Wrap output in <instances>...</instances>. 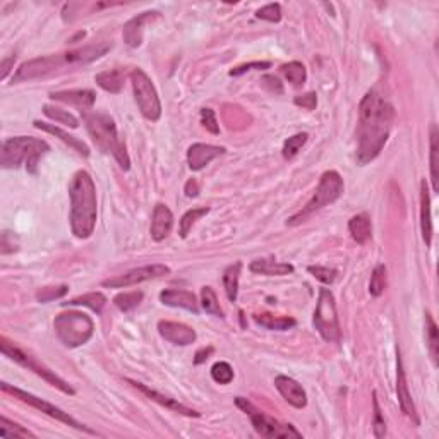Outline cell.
Returning a JSON list of instances; mask_svg holds the SVG:
<instances>
[{"mask_svg":"<svg viewBox=\"0 0 439 439\" xmlns=\"http://www.w3.org/2000/svg\"><path fill=\"white\" fill-rule=\"evenodd\" d=\"M201 123L206 130H209L211 134H220V126H218V120H216L215 112L211 108H201Z\"/></svg>","mask_w":439,"mask_h":439,"instance_id":"46","label":"cell"},{"mask_svg":"<svg viewBox=\"0 0 439 439\" xmlns=\"http://www.w3.org/2000/svg\"><path fill=\"white\" fill-rule=\"evenodd\" d=\"M33 123H34V127H36V129L45 130V132H48V134H54V136L58 137V139H60L62 143H65L69 147H72L74 151H78V153L81 154V156H84V158L89 156L88 144L82 143V141L78 139V137L71 136V134L65 132V130H62L60 127H55L54 123L41 122V120H34Z\"/></svg>","mask_w":439,"mask_h":439,"instance_id":"23","label":"cell"},{"mask_svg":"<svg viewBox=\"0 0 439 439\" xmlns=\"http://www.w3.org/2000/svg\"><path fill=\"white\" fill-rule=\"evenodd\" d=\"M348 230L352 239L357 244H367L372 237V223H370V216L367 213H360L350 218Z\"/></svg>","mask_w":439,"mask_h":439,"instance_id":"26","label":"cell"},{"mask_svg":"<svg viewBox=\"0 0 439 439\" xmlns=\"http://www.w3.org/2000/svg\"><path fill=\"white\" fill-rule=\"evenodd\" d=\"M105 304H106L105 295L99 294V292H89V294L79 295V297L72 298V300L64 302L62 305H84V307H89L91 311H95L96 314H99V312L103 311V307H105Z\"/></svg>","mask_w":439,"mask_h":439,"instance_id":"30","label":"cell"},{"mask_svg":"<svg viewBox=\"0 0 439 439\" xmlns=\"http://www.w3.org/2000/svg\"><path fill=\"white\" fill-rule=\"evenodd\" d=\"M69 287L67 285H60V287H43L41 290L36 292V300L41 304H47V302L55 300V298H60L67 294Z\"/></svg>","mask_w":439,"mask_h":439,"instance_id":"42","label":"cell"},{"mask_svg":"<svg viewBox=\"0 0 439 439\" xmlns=\"http://www.w3.org/2000/svg\"><path fill=\"white\" fill-rule=\"evenodd\" d=\"M225 151L226 150L223 146H213V144H204V143L192 144V146L187 150L189 168L194 171L202 170L206 165L211 163L215 158L222 156Z\"/></svg>","mask_w":439,"mask_h":439,"instance_id":"16","label":"cell"},{"mask_svg":"<svg viewBox=\"0 0 439 439\" xmlns=\"http://www.w3.org/2000/svg\"><path fill=\"white\" fill-rule=\"evenodd\" d=\"M95 82L105 91L119 95L126 82V71L123 69H112V71H103L95 75Z\"/></svg>","mask_w":439,"mask_h":439,"instance_id":"27","label":"cell"},{"mask_svg":"<svg viewBox=\"0 0 439 439\" xmlns=\"http://www.w3.org/2000/svg\"><path fill=\"white\" fill-rule=\"evenodd\" d=\"M158 331H160L161 338L180 346L191 345L198 338V335H195V331L191 326L177 321H160L158 322Z\"/></svg>","mask_w":439,"mask_h":439,"instance_id":"15","label":"cell"},{"mask_svg":"<svg viewBox=\"0 0 439 439\" xmlns=\"http://www.w3.org/2000/svg\"><path fill=\"white\" fill-rule=\"evenodd\" d=\"M235 403L244 414L249 415L254 431L257 434L264 436V438H302V432H298L294 425L285 424V422L276 420L274 417H270V415L261 412L257 407H254L247 398L237 396Z\"/></svg>","mask_w":439,"mask_h":439,"instance_id":"9","label":"cell"},{"mask_svg":"<svg viewBox=\"0 0 439 439\" xmlns=\"http://www.w3.org/2000/svg\"><path fill=\"white\" fill-rule=\"evenodd\" d=\"M281 72L287 78V81L292 82V86H295V88H300L305 82V79H307V71H305L304 64L297 60L281 65Z\"/></svg>","mask_w":439,"mask_h":439,"instance_id":"32","label":"cell"},{"mask_svg":"<svg viewBox=\"0 0 439 439\" xmlns=\"http://www.w3.org/2000/svg\"><path fill=\"white\" fill-rule=\"evenodd\" d=\"M43 113L48 117V119L55 120L58 123H64V126L72 127V129H78L79 127V120L75 119L72 113H69L67 110H62L57 108V106H50V105H45L43 106Z\"/></svg>","mask_w":439,"mask_h":439,"instance_id":"38","label":"cell"},{"mask_svg":"<svg viewBox=\"0 0 439 439\" xmlns=\"http://www.w3.org/2000/svg\"><path fill=\"white\" fill-rule=\"evenodd\" d=\"M171 226H174V215L168 209V206L158 202L153 209V218H151V239L154 242H161L170 235Z\"/></svg>","mask_w":439,"mask_h":439,"instance_id":"20","label":"cell"},{"mask_svg":"<svg viewBox=\"0 0 439 439\" xmlns=\"http://www.w3.org/2000/svg\"><path fill=\"white\" fill-rule=\"evenodd\" d=\"M314 326L324 342L328 343L340 342L342 331H340L335 297H333L329 288H321V290H319L318 304H316V311H314Z\"/></svg>","mask_w":439,"mask_h":439,"instance_id":"10","label":"cell"},{"mask_svg":"<svg viewBox=\"0 0 439 439\" xmlns=\"http://www.w3.org/2000/svg\"><path fill=\"white\" fill-rule=\"evenodd\" d=\"M270 67H271L270 62H249V64H242L239 65V67H233L228 74L233 75V78H237V75H242L249 71H264V69H270Z\"/></svg>","mask_w":439,"mask_h":439,"instance_id":"47","label":"cell"},{"mask_svg":"<svg viewBox=\"0 0 439 439\" xmlns=\"http://www.w3.org/2000/svg\"><path fill=\"white\" fill-rule=\"evenodd\" d=\"M307 271L316 278V280L322 281L324 285H331L333 281L336 280V274H338L336 270L328 266H309Z\"/></svg>","mask_w":439,"mask_h":439,"instance_id":"45","label":"cell"},{"mask_svg":"<svg viewBox=\"0 0 439 439\" xmlns=\"http://www.w3.org/2000/svg\"><path fill=\"white\" fill-rule=\"evenodd\" d=\"M345 191V184H343V178L338 171L328 170L321 175V180H319L318 189L314 191L312 198L309 199L307 204L300 209L298 213H295L294 216L287 220L288 226H297L300 223L307 222L316 211L322 209L324 206L333 204L336 199H340V195Z\"/></svg>","mask_w":439,"mask_h":439,"instance_id":"6","label":"cell"},{"mask_svg":"<svg viewBox=\"0 0 439 439\" xmlns=\"http://www.w3.org/2000/svg\"><path fill=\"white\" fill-rule=\"evenodd\" d=\"M388 287V274H386V266L384 264H377L374 268L372 274H370V281H369V294L372 297H379V295L384 294Z\"/></svg>","mask_w":439,"mask_h":439,"instance_id":"34","label":"cell"},{"mask_svg":"<svg viewBox=\"0 0 439 439\" xmlns=\"http://www.w3.org/2000/svg\"><path fill=\"white\" fill-rule=\"evenodd\" d=\"M274 388L280 391L281 396H283L292 407L304 408L305 405H307V394H305V390L302 388L300 383H297V381L292 379V377L280 374V376L274 377Z\"/></svg>","mask_w":439,"mask_h":439,"instance_id":"19","label":"cell"},{"mask_svg":"<svg viewBox=\"0 0 439 439\" xmlns=\"http://www.w3.org/2000/svg\"><path fill=\"white\" fill-rule=\"evenodd\" d=\"M211 377L218 384H230L233 381V369L228 362L220 360V362L213 364L211 367Z\"/></svg>","mask_w":439,"mask_h":439,"instance_id":"41","label":"cell"},{"mask_svg":"<svg viewBox=\"0 0 439 439\" xmlns=\"http://www.w3.org/2000/svg\"><path fill=\"white\" fill-rule=\"evenodd\" d=\"M143 292H123L113 298V304L122 312H130L143 302Z\"/></svg>","mask_w":439,"mask_h":439,"instance_id":"39","label":"cell"},{"mask_svg":"<svg viewBox=\"0 0 439 439\" xmlns=\"http://www.w3.org/2000/svg\"><path fill=\"white\" fill-rule=\"evenodd\" d=\"M372 405H374V422H372L374 436H376V438H384V436H386V422H384L383 412H381L379 408V401H377L376 391L372 393Z\"/></svg>","mask_w":439,"mask_h":439,"instance_id":"43","label":"cell"},{"mask_svg":"<svg viewBox=\"0 0 439 439\" xmlns=\"http://www.w3.org/2000/svg\"><path fill=\"white\" fill-rule=\"evenodd\" d=\"M0 346H2L3 355L9 357L10 360L17 362L19 366L26 367L27 370H33L36 376H40L41 379L47 381L48 384H51V386H55L57 390H60L62 393L69 394V396H74L75 394V390L67 383V381H64L60 376H57V374H55L54 370L50 369V367H47L45 364H41L40 360L34 359L33 355H29V353H26L24 350H21L17 345H14L12 342H9L5 336H2V338H0Z\"/></svg>","mask_w":439,"mask_h":439,"instance_id":"8","label":"cell"},{"mask_svg":"<svg viewBox=\"0 0 439 439\" xmlns=\"http://www.w3.org/2000/svg\"><path fill=\"white\" fill-rule=\"evenodd\" d=\"M160 17V12L156 10H146V12H141L139 16L132 17L130 21H127L123 24L122 29V36L123 41H126L127 47L130 48H137L141 43H143V31H144V24L150 23V21L156 19Z\"/></svg>","mask_w":439,"mask_h":439,"instance_id":"17","label":"cell"},{"mask_svg":"<svg viewBox=\"0 0 439 439\" xmlns=\"http://www.w3.org/2000/svg\"><path fill=\"white\" fill-rule=\"evenodd\" d=\"M86 129L91 136L93 143L106 154H112L122 170L130 168V158L127 154L126 144L119 137L115 122L110 115L102 112H84Z\"/></svg>","mask_w":439,"mask_h":439,"instance_id":"4","label":"cell"},{"mask_svg":"<svg viewBox=\"0 0 439 439\" xmlns=\"http://www.w3.org/2000/svg\"><path fill=\"white\" fill-rule=\"evenodd\" d=\"M257 19L268 21V23H280L281 21V5L280 3H268L256 10Z\"/></svg>","mask_w":439,"mask_h":439,"instance_id":"44","label":"cell"},{"mask_svg":"<svg viewBox=\"0 0 439 439\" xmlns=\"http://www.w3.org/2000/svg\"><path fill=\"white\" fill-rule=\"evenodd\" d=\"M47 151H50L47 141L33 136H16L3 141L0 151V165L2 168L26 167L29 174H36L38 161Z\"/></svg>","mask_w":439,"mask_h":439,"instance_id":"5","label":"cell"},{"mask_svg":"<svg viewBox=\"0 0 439 439\" xmlns=\"http://www.w3.org/2000/svg\"><path fill=\"white\" fill-rule=\"evenodd\" d=\"M209 213V208H192L189 209L187 213H185L184 216L180 218V223H178V235L182 237V239H185V237L189 235V232L192 230V226H194V223L198 222V220H201L202 216H206Z\"/></svg>","mask_w":439,"mask_h":439,"instance_id":"33","label":"cell"},{"mask_svg":"<svg viewBox=\"0 0 439 439\" xmlns=\"http://www.w3.org/2000/svg\"><path fill=\"white\" fill-rule=\"evenodd\" d=\"M249 270L257 274H266V276H285V274L294 273V266L290 263H280L276 259H256L250 263Z\"/></svg>","mask_w":439,"mask_h":439,"instance_id":"25","label":"cell"},{"mask_svg":"<svg viewBox=\"0 0 439 439\" xmlns=\"http://www.w3.org/2000/svg\"><path fill=\"white\" fill-rule=\"evenodd\" d=\"M396 396H398V403H400L401 412H403V414L407 415V417L410 418V420H414L415 425H418L417 412H415L414 400H412L410 390H408L407 376H405V370H403V364H401L400 352H398V359H396Z\"/></svg>","mask_w":439,"mask_h":439,"instance_id":"18","label":"cell"},{"mask_svg":"<svg viewBox=\"0 0 439 439\" xmlns=\"http://www.w3.org/2000/svg\"><path fill=\"white\" fill-rule=\"evenodd\" d=\"M240 270H242V263H233L223 271V287H225L226 297L230 302H235L237 295H239Z\"/></svg>","mask_w":439,"mask_h":439,"instance_id":"29","label":"cell"},{"mask_svg":"<svg viewBox=\"0 0 439 439\" xmlns=\"http://www.w3.org/2000/svg\"><path fill=\"white\" fill-rule=\"evenodd\" d=\"M438 127L436 123L431 126V182L432 191L439 192V160H438Z\"/></svg>","mask_w":439,"mask_h":439,"instance_id":"31","label":"cell"},{"mask_svg":"<svg viewBox=\"0 0 439 439\" xmlns=\"http://www.w3.org/2000/svg\"><path fill=\"white\" fill-rule=\"evenodd\" d=\"M199 194V182L195 178H189L185 184V195L187 198H198Z\"/></svg>","mask_w":439,"mask_h":439,"instance_id":"51","label":"cell"},{"mask_svg":"<svg viewBox=\"0 0 439 439\" xmlns=\"http://www.w3.org/2000/svg\"><path fill=\"white\" fill-rule=\"evenodd\" d=\"M393 106L374 89L366 93L359 105L357 126V163L367 165L379 156L393 126Z\"/></svg>","mask_w":439,"mask_h":439,"instance_id":"1","label":"cell"},{"mask_svg":"<svg viewBox=\"0 0 439 439\" xmlns=\"http://www.w3.org/2000/svg\"><path fill=\"white\" fill-rule=\"evenodd\" d=\"M130 82H132L134 98H136L141 113L151 122H156L161 117V103L151 79L143 69H134L130 72Z\"/></svg>","mask_w":439,"mask_h":439,"instance_id":"11","label":"cell"},{"mask_svg":"<svg viewBox=\"0 0 439 439\" xmlns=\"http://www.w3.org/2000/svg\"><path fill=\"white\" fill-rule=\"evenodd\" d=\"M170 273V268L165 266V264H147V266L136 268V270H130L127 273L119 274V276L108 278V280L103 281V287L106 288H126L130 285L143 283V281L153 280V278L165 276V274Z\"/></svg>","mask_w":439,"mask_h":439,"instance_id":"13","label":"cell"},{"mask_svg":"<svg viewBox=\"0 0 439 439\" xmlns=\"http://www.w3.org/2000/svg\"><path fill=\"white\" fill-rule=\"evenodd\" d=\"M50 98L55 102L67 103V105L79 106L82 110H88L95 105L96 95L91 89H71V91H57L50 93Z\"/></svg>","mask_w":439,"mask_h":439,"instance_id":"22","label":"cell"},{"mask_svg":"<svg viewBox=\"0 0 439 439\" xmlns=\"http://www.w3.org/2000/svg\"><path fill=\"white\" fill-rule=\"evenodd\" d=\"M126 383H129L130 386H134L137 391H141V393H143L144 396L150 398L151 401H156L158 405H161V407L168 408V410L177 412V414L185 415V417H199V415H201L199 412H195V410H192V408L185 407L184 403L177 401L175 398L167 396V394H163V393H158L156 390H151V388L146 386V384L137 383V381H132V379H126Z\"/></svg>","mask_w":439,"mask_h":439,"instance_id":"14","label":"cell"},{"mask_svg":"<svg viewBox=\"0 0 439 439\" xmlns=\"http://www.w3.org/2000/svg\"><path fill=\"white\" fill-rule=\"evenodd\" d=\"M0 388H2L3 393L12 394L14 398H17V400L23 401V403H26V405H29V407L36 408V410L43 412L45 415H48V417H51V418H55V420L62 422V424H67L69 427H74V429H78V431L88 432V434H93V436L96 434V432L93 431V429H89L88 425H84V424H81L79 420H75V418L72 417V415H69L67 412H64L62 408L55 407V405L48 403V401L41 400V398L34 396V394L27 393V391L19 390V388H16V386H10L9 383H2V384H0Z\"/></svg>","mask_w":439,"mask_h":439,"instance_id":"12","label":"cell"},{"mask_svg":"<svg viewBox=\"0 0 439 439\" xmlns=\"http://www.w3.org/2000/svg\"><path fill=\"white\" fill-rule=\"evenodd\" d=\"M14 62H16V55H10V57L3 58V60H2V74H0L2 81L7 78V74H9L10 69H12Z\"/></svg>","mask_w":439,"mask_h":439,"instance_id":"53","label":"cell"},{"mask_svg":"<svg viewBox=\"0 0 439 439\" xmlns=\"http://www.w3.org/2000/svg\"><path fill=\"white\" fill-rule=\"evenodd\" d=\"M215 352V350H213V346H208V348H199L198 352H195V355H194V364H202V362H206V360L209 359V355H211V353Z\"/></svg>","mask_w":439,"mask_h":439,"instance_id":"52","label":"cell"},{"mask_svg":"<svg viewBox=\"0 0 439 439\" xmlns=\"http://www.w3.org/2000/svg\"><path fill=\"white\" fill-rule=\"evenodd\" d=\"M294 103L305 110H314L316 105H318V95H316V93H305V95L297 96V98L294 99Z\"/></svg>","mask_w":439,"mask_h":439,"instance_id":"48","label":"cell"},{"mask_svg":"<svg viewBox=\"0 0 439 439\" xmlns=\"http://www.w3.org/2000/svg\"><path fill=\"white\" fill-rule=\"evenodd\" d=\"M201 305L208 314L216 316V318H225L223 314V309L220 307V302L216 298L215 290L211 287H202L201 288Z\"/></svg>","mask_w":439,"mask_h":439,"instance_id":"36","label":"cell"},{"mask_svg":"<svg viewBox=\"0 0 439 439\" xmlns=\"http://www.w3.org/2000/svg\"><path fill=\"white\" fill-rule=\"evenodd\" d=\"M425 342H427L429 353H431L432 360H434V364H438V326H436L431 312H425Z\"/></svg>","mask_w":439,"mask_h":439,"instance_id":"35","label":"cell"},{"mask_svg":"<svg viewBox=\"0 0 439 439\" xmlns=\"http://www.w3.org/2000/svg\"><path fill=\"white\" fill-rule=\"evenodd\" d=\"M263 84L270 89L271 93H276V95H281L283 93V88H281L280 79L274 78V75H264L263 78Z\"/></svg>","mask_w":439,"mask_h":439,"instance_id":"49","label":"cell"},{"mask_svg":"<svg viewBox=\"0 0 439 439\" xmlns=\"http://www.w3.org/2000/svg\"><path fill=\"white\" fill-rule=\"evenodd\" d=\"M0 436L3 438H36L31 431L24 429L23 425L9 420L7 417H0Z\"/></svg>","mask_w":439,"mask_h":439,"instance_id":"37","label":"cell"},{"mask_svg":"<svg viewBox=\"0 0 439 439\" xmlns=\"http://www.w3.org/2000/svg\"><path fill=\"white\" fill-rule=\"evenodd\" d=\"M307 137L309 136L305 132H298V134H295V136L288 137V139L285 141V144H283V150H281L285 160H292V158L297 156L298 151L302 150V146L307 143Z\"/></svg>","mask_w":439,"mask_h":439,"instance_id":"40","label":"cell"},{"mask_svg":"<svg viewBox=\"0 0 439 439\" xmlns=\"http://www.w3.org/2000/svg\"><path fill=\"white\" fill-rule=\"evenodd\" d=\"M420 230L425 246L432 242V216H431V195H429L425 178L420 182Z\"/></svg>","mask_w":439,"mask_h":439,"instance_id":"24","label":"cell"},{"mask_svg":"<svg viewBox=\"0 0 439 439\" xmlns=\"http://www.w3.org/2000/svg\"><path fill=\"white\" fill-rule=\"evenodd\" d=\"M161 304L170 305V307H180L185 311H191L194 314L199 312V302L195 295L189 290H180V288H168L160 294Z\"/></svg>","mask_w":439,"mask_h":439,"instance_id":"21","label":"cell"},{"mask_svg":"<svg viewBox=\"0 0 439 439\" xmlns=\"http://www.w3.org/2000/svg\"><path fill=\"white\" fill-rule=\"evenodd\" d=\"M110 48H112V43H106L105 41V43L88 45V47L84 48L65 51V54L45 55V57L33 58V60H27L19 65V69H17L16 74H14L12 82L33 81V79L47 78V75L55 74V72L64 71V69L91 64V62L103 57Z\"/></svg>","mask_w":439,"mask_h":439,"instance_id":"2","label":"cell"},{"mask_svg":"<svg viewBox=\"0 0 439 439\" xmlns=\"http://www.w3.org/2000/svg\"><path fill=\"white\" fill-rule=\"evenodd\" d=\"M54 328L58 340L69 348H75V346L88 343L89 338L93 336V331H95L93 319L88 314L79 311H69L58 314L54 321Z\"/></svg>","mask_w":439,"mask_h":439,"instance_id":"7","label":"cell"},{"mask_svg":"<svg viewBox=\"0 0 439 439\" xmlns=\"http://www.w3.org/2000/svg\"><path fill=\"white\" fill-rule=\"evenodd\" d=\"M10 239V232H3L2 233V242H0V247H2V254H9V252H14V250L17 249L16 246H14V239L12 240H9Z\"/></svg>","mask_w":439,"mask_h":439,"instance_id":"50","label":"cell"},{"mask_svg":"<svg viewBox=\"0 0 439 439\" xmlns=\"http://www.w3.org/2000/svg\"><path fill=\"white\" fill-rule=\"evenodd\" d=\"M254 321L263 328L271 329V331H287V329L294 328L297 324L294 318H287V316H273V314H254Z\"/></svg>","mask_w":439,"mask_h":439,"instance_id":"28","label":"cell"},{"mask_svg":"<svg viewBox=\"0 0 439 439\" xmlns=\"http://www.w3.org/2000/svg\"><path fill=\"white\" fill-rule=\"evenodd\" d=\"M71 198V230L78 239H88L93 235L98 218V201L96 187L91 175L86 170L75 171L69 184Z\"/></svg>","mask_w":439,"mask_h":439,"instance_id":"3","label":"cell"}]
</instances>
